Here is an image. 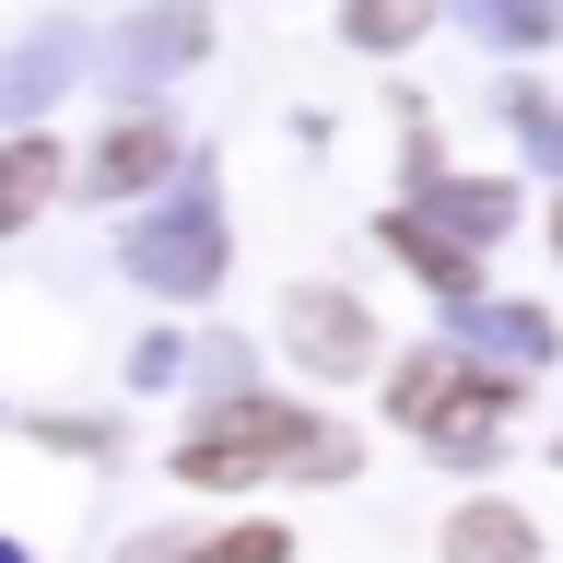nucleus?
<instances>
[{"mask_svg": "<svg viewBox=\"0 0 563 563\" xmlns=\"http://www.w3.org/2000/svg\"><path fill=\"white\" fill-rule=\"evenodd\" d=\"M446 563H540V528L517 505H457L446 517Z\"/></svg>", "mask_w": 563, "mask_h": 563, "instance_id": "7ed1b4c3", "label": "nucleus"}, {"mask_svg": "<svg viewBox=\"0 0 563 563\" xmlns=\"http://www.w3.org/2000/svg\"><path fill=\"white\" fill-rule=\"evenodd\" d=\"M505 411H517V387H505V376H482V387L457 376L446 399L422 411V434H434V446H470V434H493V422H505Z\"/></svg>", "mask_w": 563, "mask_h": 563, "instance_id": "20e7f679", "label": "nucleus"}, {"mask_svg": "<svg viewBox=\"0 0 563 563\" xmlns=\"http://www.w3.org/2000/svg\"><path fill=\"white\" fill-rule=\"evenodd\" d=\"M352 35L364 47H399V35H422V0H352Z\"/></svg>", "mask_w": 563, "mask_h": 563, "instance_id": "6e6552de", "label": "nucleus"}, {"mask_svg": "<svg viewBox=\"0 0 563 563\" xmlns=\"http://www.w3.org/2000/svg\"><path fill=\"white\" fill-rule=\"evenodd\" d=\"M165 153H176L165 130H118V141L95 153V188H141V176H165Z\"/></svg>", "mask_w": 563, "mask_h": 563, "instance_id": "423d86ee", "label": "nucleus"}, {"mask_svg": "<svg viewBox=\"0 0 563 563\" xmlns=\"http://www.w3.org/2000/svg\"><path fill=\"white\" fill-rule=\"evenodd\" d=\"M282 352H294L306 376H364V364H376V317L352 306L341 282H294V294H282Z\"/></svg>", "mask_w": 563, "mask_h": 563, "instance_id": "f03ea898", "label": "nucleus"}, {"mask_svg": "<svg viewBox=\"0 0 563 563\" xmlns=\"http://www.w3.org/2000/svg\"><path fill=\"white\" fill-rule=\"evenodd\" d=\"M141 563H176V552H141ZM188 563H294V540H282V528H223V540H200Z\"/></svg>", "mask_w": 563, "mask_h": 563, "instance_id": "0eeeda50", "label": "nucleus"}, {"mask_svg": "<svg viewBox=\"0 0 563 563\" xmlns=\"http://www.w3.org/2000/svg\"><path fill=\"white\" fill-rule=\"evenodd\" d=\"M282 457H306V482H341L352 446L329 434V422H306L294 399H223V411L188 422V446H176V470L200 493H235V482H271Z\"/></svg>", "mask_w": 563, "mask_h": 563, "instance_id": "f257e3e1", "label": "nucleus"}, {"mask_svg": "<svg viewBox=\"0 0 563 563\" xmlns=\"http://www.w3.org/2000/svg\"><path fill=\"white\" fill-rule=\"evenodd\" d=\"M59 188V141H0V235Z\"/></svg>", "mask_w": 563, "mask_h": 563, "instance_id": "39448f33", "label": "nucleus"}]
</instances>
